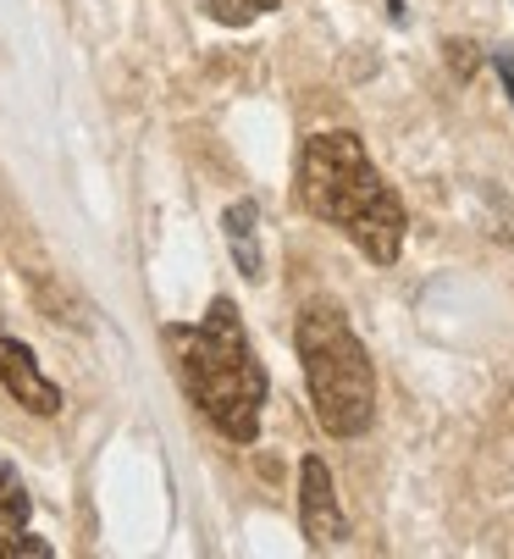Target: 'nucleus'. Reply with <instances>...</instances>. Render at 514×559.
Wrapping results in <instances>:
<instances>
[{"mask_svg": "<svg viewBox=\"0 0 514 559\" xmlns=\"http://www.w3.org/2000/svg\"><path fill=\"white\" fill-rule=\"evenodd\" d=\"M299 200L310 216L337 227L371 266H393L404 250V205L376 178L371 155L355 133L326 128L299 150Z\"/></svg>", "mask_w": 514, "mask_h": 559, "instance_id": "1", "label": "nucleus"}, {"mask_svg": "<svg viewBox=\"0 0 514 559\" xmlns=\"http://www.w3.org/2000/svg\"><path fill=\"white\" fill-rule=\"evenodd\" d=\"M0 382H7V393L17 399L23 411H34V416H56L61 411V388L39 371L34 349L17 344L7 328H0Z\"/></svg>", "mask_w": 514, "mask_h": 559, "instance_id": "5", "label": "nucleus"}, {"mask_svg": "<svg viewBox=\"0 0 514 559\" xmlns=\"http://www.w3.org/2000/svg\"><path fill=\"white\" fill-rule=\"evenodd\" d=\"M304 382H310V405L326 438H366L376 421V371L366 344L337 310H304L294 328Z\"/></svg>", "mask_w": 514, "mask_h": 559, "instance_id": "3", "label": "nucleus"}, {"mask_svg": "<svg viewBox=\"0 0 514 559\" xmlns=\"http://www.w3.org/2000/svg\"><path fill=\"white\" fill-rule=\"evenodd\" d=\"M222 227H227V250H232L238 272L254 283L261 277V211H254V200H232Z\"/></svg>", "mask_w": 514, "mask_h": 559, "instance_id": "6", "label": "nucleus"}, {"mask_svg": "<svg viewBox=\"0 0 514 559\" xmlns=\"http://www.w3.org/2000/svg\"><path fill=\"white\" fill-rule=\"evenodd\" d=\"M166 338L178 344L183 382L194 393V405L205 411V421L222 438H232V443L261 438L266 371H261V360H254V349H249V333L238 322L232 299H216L200 328H171Z\"/></svg>", "mask_w": 514, "mask_h": 559, "instance_id": "2", "label": "nucleus"}, {"mask_svg": "<svg viewBox=\"0 0 514 559\" xmlns=\"http://www.w3.org/2000/svg\"><path fill=\"white\" fill-rule=\"evenodd\" d=\"M28 488L17 483V471L0 460V554H12V543L28 532Z\"/></svg>", "mask_w": 514, "mask_h": 559, "instance_id": "7", "label": "nucleus"}, {"mask_svg": "<svg viewBox=\"0 0 514 559\" xmlns=\"http://www.w3.org/2000/svg\"><path fill=\"white\" fill-rule=\"evenodd\" d=\"M299 526H304L310 548H337L343 537H349V521H343V510H337L332 471L315 454L299 465Z\"/></svg>", "mask_w": 514, "mask_h": 559, "instance_id": "4", "label": "nucleus"}, {"mask_svg": "<svg viewBox=\"0 0 514 559\" xmlns=\"http://www.w3.org/2000/svg\"><path fill=\"white\" fill-rule=\"evenodd\" d=\"M492 67H498L503 90H509V100H514V50H498V56H492Z\"/></svg>", "mask_w": 514, "mask_h": 559, "instance_id": "8", "label": "nucleus"}]
</instances>
